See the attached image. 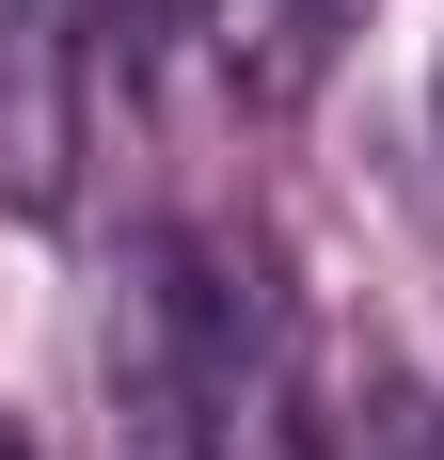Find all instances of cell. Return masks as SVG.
<instances>
[{
	"label": "cell",
	"mask_w": 444,
	"mask_h": 460,
	"mask_svg": "<svg viewBox=\"0 0 444 460\" xmlns=\"http://www.w3.org/2000/svg\"><path fill=\"white\" fill-rule=\"evenodd\" d=\"M95 64H128V0H0V207L16 223L80 190Z\"/></svg>",
	"instance_id": "1"
},
{
	"label": "cell",
	"mask_w": 444,
	"mask_h": 460,
	"mask_svg": "<svg viewBox=\"0 0 444 460\" xmlns=\"http://www.w3.org/2000/svg\"><path fill=\"white\" fill-rule=\"evenodd\" d=\"M191 16H207V64H222L238 111H302L333 80V48H350L365 0H191Z\"/></svg>",
	"instance_id": "2"
},
{
	"label": "cell",
	"mask_w": 444,
	"mask_h": 460,
	"mask_svg": "<svg viewBox=\"0 0 444 460\" xmlns=\"http://www.w3.org/2000/svg\"><path fill=\"white\" fill-rule=\"evenodd\" d=\"M333 460H444V381L381 366V381H365V413H350V445H333Z\"/></svg>",
	"instance_id": "3"
},
{
	"label": "cell",
	"mask_w": 444,
	"mask_h": 460,
	"mask_svg": "<svg viewBox=\"0 0 444 460\" xmlns=\"http://www.w3.org/2000/svg\"><path fill=\"white\" fill-rule=\"evenodd\" d=\"M0 460H48V445H32V429H16V413H0Z\"/></svg>",
	"instance_id": "4"
}]
</instances>
